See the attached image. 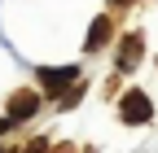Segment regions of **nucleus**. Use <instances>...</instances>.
<instances>
[{"instance_id":"f257e3e1","label":"nucleus","mask_w":158,"mask_h":153,"mask_svg":"<svg viewBox=\"0 0 158 153\" xmlns=\"http://www.w3.org/2000/svg\"><path fill=\"white\" fill-rule=\"evenodd\" d=\"M118 109H123L127 123H149V101H145V92H127V96L118 101Z\"/></svg>"},{"instance_id":"f03ea898","label":"nucleus","mask_w":158,"mask_h":153,"mask_svg":"<svg viewBox=\"0 0 158 153\" xmlns=\"http://www.w3.org/2000/svg\"><path fill=\"white\" fill-rule=\"evenodd\" d=\"M40 83H44L48 92H62L66 83H75V66H62V70L48 66V70H40Z\"/></svg>"},{"instance_id":"7ed1b4c3","label":"nucleus","mask_w":158,"mask_h":153,"mask_svg":"<svg viewBox=\"0 0 158 153\" xmlns=\"http://www.w3.org/2000/svg\"><path fill=\"white\" fill-rule=\"evenodd\" d=\"M35 105H40V96H35V92H18V96L9 101V118H13V123L31 118V114H35Z\"/></svg>"},{"instance_id":"20e7f679","label":"nucleus","mask_w":158,"mask_h":153,"mask_svg":"<svg viewBox=\"0 0 158 153\" xmlns=\"http://www.w3.org/2000/svg\"><path fill=\"white\" fill-rule=\"evenodd\" d=\"M106 35H110V22H106V18H97V22L88 26V53H92V48H101V44H106Z\"/></svg>"},{"instance_id":"39448f33","label":"nucleus","mask_w":158,"mask_h":153,"mask_svg":"<svg viewBox=\"0 0 158 153\" xmlns=\"http://www.w3.org/2000/svg\"><path fill=\"white\" fill-rule=\"evenodd\" d=\"M136 57H141V40H136V35H132V40L123 44V53H118V66H132Z\"/></svg>"},{"instance_id":"423d86ee","label":"nucleus","mask_w":158,"mask_h":153,"mask_svg":"<svg viewBox=\"0 0 158 153\" xmlns=\"http://www.w3.org/2000/svg\"><path fill=\"white\" fill-rule=\"evenodd\" d=\"M9 123H13V118H0V131H5V127H9Z\"/></svg>"}]
</instances>
